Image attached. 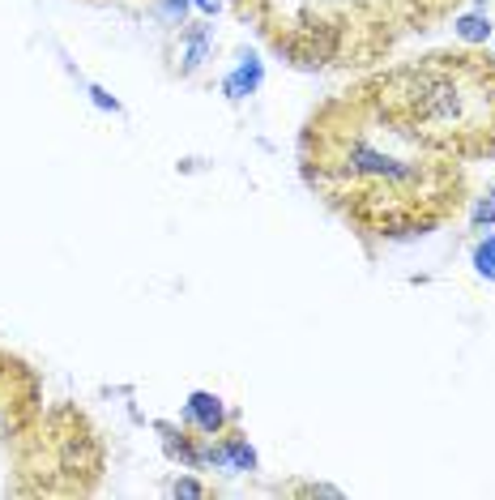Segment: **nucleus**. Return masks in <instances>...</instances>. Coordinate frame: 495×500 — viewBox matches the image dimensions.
Wrapping results in <instances>:
<instances>
[{
  "label": "nucleus",
  "mask_w": 495,
  "mask_h": 500,
  "mask_svg": "<svg viewBox=\"0 0 495 500\" xmlns=\"http://www.w3.org/2000/svg\"><path fill=\"white\" fill-rule=\"evenodd\" d=\"M226 466H235V470H252L256 466V454L243 445V440H231L226 445Z\"/></svg>",
  "instance_id": "obj_5"
},
{
  "label": "nucleus",
  "mask_w": 495,
  "mask_h": 500,
  "mask_svg": "<svg viewBox=\"0 0 495 500\" xmlns=\"http://www.w3.org/2000/svg\"><path fill=\"white\" fill-rule=\"evenodd\" d=\"M188 419H193L205 437H214V432L223 428L226 410H223V402H218L214 394H193V398H188Z\"/></svg>",
  "instance_id": "obj_2"
},
{
  "label": "nucleus",
  "mask_w": 495,
  "mask_h": 500,
  "mask_svg": "<svg viewBox=\"0 0 495 500\" xmlns=\"http://www.w3.org/2000/svg\"><path fill=\"white\" fill-rule=\"evenodd\" d=\"M184 5H188V0H167V5H163V14H171V17L180 14V17H184Z\"/></svg>",
  "instance_id": "obj_11"
},
{
  "label": "nucleus",
  "mask_w": 495,
  "mask_h": 500,
  "mask_svg": "<svg viewBox=\"0 0 495 500\" xmlns=\"http://www.w3.org/2000/svg\"><path fill=\"white\" fill-rule=\"evenodd\" d=\"M256 82H261V64L248 61V64L240 69V73L226 77V94H231V99H243V94H252V91H256Z\"/></svg>",
  "instance_id": "obj_3"
},
{
  "label": "nucleus",
  "mask_w": 495,
  "mask_h": 500,
  "mask_svg": "<svg viewBox=\"0 0 495 500\" xmlns=\"http://www.w3.org/2000/svg\"><path fill=\"white\" fill-rule=\"evenodd\" d=\"M474 270H479L482 278H495V240L479 244V253H474Z\"/></svg>",
  "instance_id": "obj_6"
},
{
  "label": "nucleus",
  "mask_w": 495,
  "mask_h": 500,
  "mask_svg": "<svg viewBox=\"0 0 495 500\" xmlns=\"http://www.w3.org/2000/svg\"><path fill=\"white\" fill-rule=\"evenodd\" d=\"M457 34H462L465 43H487V34H491V22L482 14H465L457 17Z\"/></svg>",
  "instance_id": "obj_4"
},
{
  "label": "nucleus",
  "mask_w": 495,
  "mask_h": 500,
  "mask_svg": "<svg viewBox=\"0 0 495 500\" xmlns=\"http://www.w3.org/2000/svg\"><path fill=\"white\" fill-rule=\"evenodd\" d=\"M196 9H201V14H214V9H218V0H193Z\"/></svg>",
  "instance_id": "obj_12"
},
{
  "label": "nucleus",
  "mask_w": 495,
  "mask_h": 500,
  "mask_svg": "<svg viewBox=\"0 0 495 500\" xmlns=\"http://www.w3.org/2000/svg\"><path fill=\"white\" fill-rule=\"evenodd\" d=\"M94 103H99V107H111V111H116V107H120V103H116V99H111V94H107V91H99V86H94Z\"/></svg>",
  "instance_id": "obj_10"
},
{
  "label": "nucleus",
  "mask_w": 495,
  "mask_h": 500,
  "mask_svg": "<svg viewBox=\"0 0 495 500\" xmlns=\"http://www.w3.org/2000/svg\"><path fill=\"white\" fill-rule=\"evenodd\" d=\"M303 496H338V487H325V484H312V487H303Z\"/></svg>",
  "instance_id": "obj_9"
},
{
  "label": "nucleus",
  "mask_w": 495,
  "mask_h": 500,
  "mask_svg": "<svg viewBox=\"0 0 495 500\" xmlns=\"http://www.w3.org/2000/svg\"><path fill=\"white\" fill-rule=\"evenodd\" d=\"M205 47H210L205 43V34H196L193 43H188V61H184V69H196V64L205 61Z\"/></svg>",
  "instance_id": "obj_7"
},
{
  "label": "nucleus",
  "mask_w": 495,
  "mask_h": 500,
  "mask_svg": "<svg viewBox=\"0 0 495 500\" xmlns=\"http://www.w3.org/2000/svg\"><path fill=\"white\" fill-rule=\"evenodd\" d=\"M338 171H346L350 180H385V184H410L419 180V167L405 163V159H393V154H380L372 150V146H350L342 159V167Z\"/></svg>",
  "instance_id": "obj_1"
},
{
  "label": "nucleus",
  "mask_w": 495,
  "mask_h": 500,
  "mask_svg": "<svg viewBox=\"0 0 495 500\" xmlns=\"http://www.w3.org/2000/svg\"><path fill=\"white\" fill-rule=\"evenodd\" d=\"M171 492H176V496H205V487L196 484V479H180V484L171 487Z\"/></svg>",
  "instance_id": "obj_8"
}]
</instances>
